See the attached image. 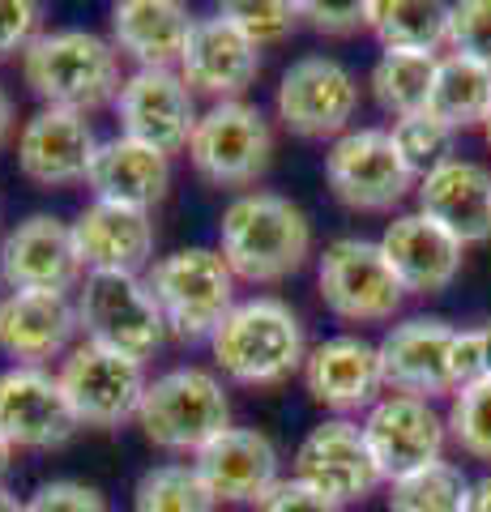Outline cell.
<instances>
[{
  "mask_svg": "<svg viewBox=\"0 0 491 512\" xmlns=\"http://www.w3.org/2000/svg\"><path fill=\"white\" fill-rule=\"evenodd\" d=\"M325 180L346 210L380 214L406 197L415 175L402 163L389 128H355V133H342L325 154Z\"/></svg>",
  "mask_w": 491,
  "mask_h": 512,
  "instance_id": "obj_10",
  "label": "cell"
},
{
  "mask_svg": "<svg viewBox=\"0 0 491 512\" xmlns=\"http://www.w3.org/2000/svg\"><path fill=\"white\" fill-rule=\"evenodd\" d=\"M22 512H107V504H103V495L94 487L60 478V483H43L22 504Z\"/></svg>",
  "mask_w": 491,
  "mask_h": 512,
  "instance_id": "obj_38",
  "label": "cell"
},
{
  "mask_svg": "<svg viewBox=\"0 0 491 512\" xmlns=\"http://www.w3.org/2000/svg\"><path fill=\"white\" fill-rule=\"evenodd\" d=\"M77 261L90 274H141L154 261V222L141 210L94 201L73 222Z\"/></svg>",
  "mask_w": 491,
  "mask_h": 512,
  "instance_id": "obj_22",
  "label": "cell"
},
{
  "mask_svg": "<svg viewBox=\"0 0 491 512\" xmlns=\"http://www.w3.org/2000/svg\"><path fill=\"white\" fill-rule=\"evenodd\" d=\"M380 376L393 393L432 402L440 393H457L483 376L479 367V333L453 329L436 316H410L385 333L376 346Z\"/></svg>",
  "mask_w": 491,
  "mask_h": 512,
  "instance_id": "obj_2",
  "label": "cell"
},
{
  "mask_svg": "<svg viewBox=\"0 0 491 512\" xmlns=\"http://www.w3.org/2000/svg\"><path fill=\"white\" fill-rule=\"evenodd\" d=\"M210 350L218 367L240 384H278L291 372H299L308 359L304 325L274 295L235 303L223 325L214 329Z\"/></svg>",
  "mask_w": 491,
  "mask_h": 512,
  "instance_id": "obj_4",
  "label": "cell"
},
{
  "mask_svg": "<svg viewBox=\"0 0 491 512\" xmlns=\"http://www.w3.org/2000/svg\"><path fill=\"white\" fill-rule=\"evenodd\" d=\"M77 325L86 342L137 363H146L167 338V320L150 286L133 274H86L77 295Z\"/></svg>",
  "mask_w": 491,
  "mask_h": 512,
  "instance_id": "obj_7",
  "label": "cell"
},
{
  "mask_svg": "<svg viewBox=\"0 0 491 512\" xmlns=\"http://www.w3.org/2000/svg\"><path fill=\"white\" fill-rule=\"evenodd\" d=\"M86 184L94 188V201L150 214L167 197L171 167H167V154L129 137H112V141H99V150H94Z\"/></svg>",
  "mask_w": 491,
  "mask_h": 512,
  "instance_id": "obj_26",
  "label": "cell"
},
{
  "mask_svg": "<svg viewBox=\"0 0 491 512\" xmlns=\"http://www.w3.org/2000/svg\"><path fill=\"white\" fill-rule=\"evenodd\" d=\"M116 120L120 137L141 141V146L171 158L188 150L201 116L193 90L176 69H137L133 77H124L116 94Z\"/></svg>",
  "mask_w": 491,
  "mask_h": 512,
  "instance_id": "obj_13",
  "label": "cell"
},
{
  "mask_svg": "<svg viewBox=\"0 0 491 512\" xmlns=\"http://www.w3.org/2000/svg\"><path fill=\"white\" fill-rule=\"evenodd\" d=\"M445 43L453 47V56H466L491 73V0H462V5H449Z\"/></svg>",
  "mask_w": 491,
  "mask_h": 512,
  "instance_id": "obj_36",
  "label": "cell"
},
{
  "mask_svg": "<svg viewBox=\"0 0 491 512\" xmlns=\"http://www.w3.org/2000/svg\"><path fill=\"white\" fill-rule=\"evenodd\" d=\"M474 333H479V367H483V376L491 380V320L483 329H474Z\"/></svg>",
  "mask_w": 491,
  "mask_h": 512,
  "instance_id": "obj_43",
  "label": "cell"
},
{
  "mask_svg": "<svg viewBox=\"0 0 491 512\" xmlns=\"http://www.w3.org/2000/svg\"><path fill=\"white\" fill-rule=\"evenodd\" d=\"M150 295L167 329L184 342L214 338V329L235 308V274L214 248H180L150 269Z\"/></svg>",
  "mask_w": 491,
  "mask_h": 512,
  "instance_id": "obj_6",
  "label": "cell"
},
{
  "mask_svg": "<svg viewBox=\"0 0 491 512\" xmlns=\"http://www.w3.org/2000/svg\"><path fill=\"white\" fill-rule=\"evenodd\" d=\"M359 427L376 461L380 483H398V478L436 466L445 436H449L445 414L432 402H423V397H406V393L380 397Z\"/></svg>",
  "mask_w": 491,
  "mask_h": 512,
  "instance_id": "obj_12",
  "label": "cell"
},
{
  "mask_svg": "<svg viewBox=\"0 0 491 512\" xmlns=\"http://www.w3.org/2000/svg\"><path fill=\"white\" fill-rule=\"evenodd\" d=\"M77 274L73 227L52 214H30L0 239V282L13 295H65Z\"/></svg>",
  "mask_w": 491,
  "mask_h": 512,
  "instance_id": "obj_15",
  "label": "cell"
},
{
  "mask_svg": "<svg viewBox=\"0 0 491 512\" xmlns=\"http://www.w3.org/2000/svg\"><path fill=\"white\" fill-rule=\"evenodd\" d=\"M436 56L427 52H385L372 64V94L389 116H419L436 82Z\"/></svg>",
  "mask_w": 491,
  "mask_h": 512,
  "instance_id": "obj_30",
  "label": "cell"
},
{
  "mask_svg": "<svg viewBox=\"0 0 491 512\" xmlns=\"http://www.w3.org/2000/svg\"><path fill=\"white\" fill-rule=\"evenodd\" d=\"M419 214L445 227L457 244L491 239V171L474 158H445L419 180Z\"/></svg>",
  "mask_w": 491,
  "mask_h": 512,
  "instance_id": "obj_20",
  "label": "cell"
},
{
  "mask_svg": "<svg viewBox=\"0 0 491 512\" xmlns=\"http://www.w3.org/2000/svg\"><path fill=\"white\" fill-rule=\"evenodd\" d=\"M218 252L244 282H282L312 252V222L278 192H244L218 222Z\"/></svg>",
  "mask_w": 491,
  "mask_h": 512,
  "instance_id": "obj_1",
  "label": "cell"
},
{
  "mask_svg": "<svg viewBox=\"0 0 491 512\" xmlns=\"http://www.w3.org/2000/svg\"><path fill=\"white\" fill-rule=\"evenodd\" d=\"M56 380L82 427H120L124 419H137V406L150 384L137 359H124L94 342L73 346Z\"/></svg>",
  "mask_w": 491,
  "mask_h": 512,
  "instance_id": "obj_11",
  "label": "cell"
},
{
  "mask_svg": "<svg viewBox=\"0 0 491 512\" xmlns=\"http://www.w3.org/2000/svg\"><path fill=\"white\" fill-rule=\"evenodd\" d=\"M316 286H321L325 308L342 320H355V325L393 320L406 299L398 274L372 239H334L321 252Z\"/></svg>",
  "mask_w": 491,
  "mask_h": 512,
  "instance_id": "obj_8",
  "label": "cell"
},
{
  "mask_svg": "<svg viewBox=\"0 0 491 512\" xmlns=\"http://www.w3.org/2000/svg\"><path fill=\"white\" fill-rule=\"evenodd\" d=\"M77 325V303L69 295H9L0 299V350L18 367H43L65 355Z\"/></svg>",
  "mask_w": 491,
  "mask_h": 512,
  "instance_id": "obj_25",
  "label": "cell"
},
{
  "mask_svg": "<svg viewBox=\"0 0 491 512\" xmlns=\"http://www.w3.org/2000/svg\"><path fill=\"white\" fill-rule=\"evenodd\" d=\"M257 73H261V47H252L223 13L193 22V35H188L180 56V77L188 82V90L231 103L235 94H244L257 82Z\"/></svg>",
  "mask_w": 491,
  "mask_h": 512,
  "instance_id": "obj_19",
  "label": "cell"
},
{
  "mask_svg": "<svg viewBox=\"0 0 491 512\" xmlns=\"http://www.w3.org/2000/svg\"><path fill=\"white\" fill-rule=\"evenodd\" d=\"M218 500L193 466H154L137 478L133 512H214Z\"/></svg>",
  "mask_w": 491,
  "mask_h": 512,
  "instance_id": "obj_32",
  "label": "cell"
},
{
  "mask_svg": "<svg viewBox=\"0 0 491 512\" xmlns=\"http://www.w3.org/2000/svg\"><path fill=\"white\" fill-rule=\"evenodd\" d=\"M389 137H393V146H398L402 154V163L410 167V175H423L427 171H436L445 158H453V128H445L440 120H432L427 111H419V116H402V120H393L389 128Z\"/></svg>",
  "mask_w": 491,
  "mask_h": 512,
  "instance_id": "obj_34",
  "label": "cell"
},
{
  "mask_svg": "<svg viewBox=\"0 0 491 512\" xmlns=\"http://www.w3.org/2000/svg\"><path fill=\"white\" fill-rule=\"evenodd\" d=\"M22 77L47 107L86 111L116 103L120 94V52L90 30H52L22 52Z\"/></svg>",
  "mask_w": 491,
  "mask_h": 512,
  "instance_id": "obj_3",
  "label": "cell"
},
{
  "mask_svg": "<svg viewBox=\"0 0 491 512\" xmlns=\"http://www.w3.org/2000/svg\"><path fill=\"white\" fill-rule=\"evenodd\" d=\"M368 30L385 52H427L449 35V9L432 0H368Z\"/></svg>",
  "mask_w": 491,
  "mask_h": 512,
  "instance_id": "obj_29",
  "label": "cell"
},
{
  "mask_svg": "<svg viewBox=\"0 0 491 512\" xmlns=\"http://www.w3.org/2000/svg\"><path fill=\"white\" fill-rule=\"evenodd\" d=\"M0 512H22V504H18V495H9L5 487H0Z\"/></svg>",
  "mask_w": 491,
  "mask_h": 512,
  "instance_id": "obj_44",
  "label": "cell"
},
{
  "mask_svg": "<svg viewBox=\"0 0 491 512\" xmlns=\"http://www.w3.org/2000/svg\"><path fill=\"white\" fill-rule=\"evenodd\" d=\"M269 154H274V137H269L265 116L240 99L201 111L193 141H188V158H193L197 175L218 188L252 184L269 167Z\"/></svg>",
  "mask_w": 491,
  "mask_h": 512,
  "instance_id": "obj_9",
  "label": "cell"
},
{
  "mask_svg": "<svg viewBox=\"0 0 491 512\" xmlns=\"http://www.w3.org/2000/svg\"><path fill=\"white\" fill-rule=\"evenodd\" d=\"M466 512H491V474H483L479 483H470Z\"/></svg>",
  "mask_w": 491,
  "mask_h": 512,
  "instance_id": "obj_41",
  "label": "cell"
},
{
  "mask_svg": "<svg viewBox=\"0 0 491 512\" xmlns=\"http://www.w3.org/2000/svg\"><path fill=\"white\" fill-rule=\"evenodd\" d=\"M295 478L316 495L334 500L338 508L368 500L380 483L368 440H363V427L351 419H329L308 431L295 453Z\"/></svg>",
  "mask_w": 491,
  "mask_h": 512,
  "instance_id": "obj_16",
  "label": "cell"
},
{
  "mask_svg": "<svg viewBox=\"0 0 491 512\" xmlns=\"http://www.w3.org/2000/svg\"><path fill=\"white\" fill-rule=\"evenodd\" d=\"M82 427L60 380L47 367L0 372V436L13 448H60Z\"/></svg>",
  "mask_w": 491,
  "mask_h": 512,
  "instance_id": "obj_17",
  "label": "cell"
},
{
  "mask_svg": "<svg viewBox=\"0 0 491 512\" xmlns=\"http://www.w3.org/2000/svg\"><path fill=\"white\" fill-rule=\"evenodd\" d=\"M278 120L299 137H342L355 120L359 86L334 56H299L278 82Z\"/></svg>",
  "mask_w": 491,
  "mask_h": 512,
  "instance_id": "obj_14",
  "label": "cell"
},
{
  "mask_svg": "<svg viewBox=\"0 0 491 512\" xmlns=\"http://www.w3.org/2000/svg\"><path fill=\"white\" fill-rule=\"evenodd\" d=\"M257 512H342L334 500L316 495L312 487H304L299 478H282V483L257 500Z\"/></svg>",
  "mask_w": 491,
  "mask_h": 512,
  "instance_id": "obj_40",
  "label": "cell"
},
{
  "mask_svg": "<svg viewBox=\"0 0 491 512\" xmlns=\"http://www.w3.org/2000/svg\"><path fill=\"white\" fill-rule=\"evenodd\" d=\"M252 47H274L299 26V5L287 0H231L218 9Z\"/></svg>",
  "mask_w": 491,
  "mask_h": 512,
  "instance_id": "obj_35",
  "label": "cell"
},
{
  "mask_svg": "<svg viewBox=\"0 0 491 512\" xmlns=\"http://www.w3.org/2000/svg\"><path fill=\"white\" fill-rule=\"evenodd\" d=\"M9 457H13V444H9L5 436H0V474L9 470Z\"/></svg>",
  "mask_w": 491,
  "mask_h": 512,
  "instance_id": "obj_45",
  "label": "cell"
},
{
  "mask_svg": "<svg viewBox=\"0 0 491 512\" xmlns=\"http://www.w3.org/2000/svg\"><path fill=\"white\" fill-rule=\"evenodd\" d=\"M470 483L453 461H436L410 478L389 483V512H466Z\"/></svg>",
  "mask_w": 491,
  "mask_h": 512,
  "instance_id": "obj_31",
  "label": "cell"
},
{
  "mask_svg": "<svg viewBox=\"0 0 491 512\" xmlns=\"http://www.w3.org/2000/svg\"><path fill=\"white\" fill-rule=\"evenodd\" d=\"M304 384L312 393V402H321L329 410H372L380 402V389H385V376H380V355L372 342L363 338H325L308 350L304 359Z\"/></svg>",
  "mask_w": 491,
  "mask_h": 512,
  "instance_id": "obj_24",
  "label": "cell"
},
{
  "mask_svg": "<svg viewBox=\"0 0 491 512\" xmlns=\"http://www.w3.org/2000/svg\"><path fill=\"white\" fill-rule=\"evenodd\" d=\"M299 18L321 35H355L359 26H368V5L363 0H346V5H325V0H308L299 5Z\"/></svg>",
  "mask_w": 491,
  "mask_h": 512,
  "instance_id": "obj_39",
  "label": "cell"
},
{
  "mask_svg": "<svg viewBox=\"0 0 491 512\" xmlns=\"http://www.w3.org/2000/svg\"><path fill=\"white\" fill-rule=\"evenodd\" d=\"M137 427L158 448L201 453L210 440L231 431V402L218 376H210L205 367H171L146 384Z\"/></svg>",
  "mask_w": 491,
  "mask_h": 512,
  "instance_id": "obj_5",
  "label": "cell"
},
{
  "mask_svg": "<svg viewBox=\"0 0 491 512\" xmlns=\"http://www.w3.org/2000/svg\"><path fill=\"white\" fill-rule=\"evenodd\" d=\"M193 18L176 0H124L112 9V39L141 69H176Z\"/></svg>",
  "mask_w": 491,
  "mask_h": 512,
  "instance_id": "obj_27",
  "label": "cell"
},
{
  "mask_svg": "<svg viewBox=\"0 0 491 512\" xmlns=\"http://www.w3.org/2000/svg\"><path fill=\"white\" fill-rule=\"evenodd\" d=\"M380 252L406 295H440L462 274V244L423 214L393 218L380 235Z\"/></svg>",
  "mask_w": 491,
  "mask_h": 512,
  "instance_id": "obj_23",
  "label": "cell"
},
{
  "mask_svg": "<svg viewBox=\"0 0 491 512\" xmlns=\"http://www.w3.org/2000/svg\"><path fill=\"white\" fill-rule=\"evenodd\" d=\"M445 427H449L453 444L462 448L466 457L491 461V380L487 376H479L474 384L453 393Z\"/></svg>",
  "mask_w": 491,
  "mask_h": 512,
  "instance_id": "obj_33",
  "label": "cell"
},
{
  "mask_svg": "<svg viewBox=\"0 0 491 512\" xmlns=\"http://www.w3.org/2000/svg\"><path fill=\"white\" fill-rule=\"evenodd\" d=\"M94 150H99V141H94V128L86 116L43 107L39 116L26 120L18 137V167L39 188H69L90 175Z\"/></svg>",
  "mask_w": 491,
  "mask_h": 512,
  "instance_id": "obj_18",
  "label": "cell"
},
{
  "mask_svg": "<svg viewBox=\"0 0 491 512\" xmlns=\"http://www.w3.org/2000/svg\"><path fill=\"white\" fill-rule=\"evenodd\" d=\"M43 5L35 0H0V60L26 52L39 39Z\"/></svg>",
  "mask_w": 491,
  "mask_h": 512,
  "instance_id": "obj_37",
  "label": "cell"
},
{
  "mask_svg": "<svg viewBox=\"0 0 491 512\" xmlns=\"http://www.w3.org/2000/svg\"><path fill=\"white\" fill-rule=\"evenodd\" d=\"M491 111V73L466 56H445L436 64V82L427 94V116L453 133L479 128Z\"/></svg>",
  "mask_w": 491,
  "mask_h": 512,
  "instance_id": "obj_28",
  "label": "cell"
},
{
  "mask_svg": "<svg viewBox=\"0 0 491 512\" xmlns=\"http://www.w3.org/2000/svg\"><path fill=\"white\" fill-rule=\"evenodd\" d=\"M483 137H487V146H491V111H487V120H483Z\"/></svg>",
  "mask_w": 491,
  "mask_h": 512,
  "instance_id": "obj_46",
  "label": "cell"
},
{
  "mask_svg": "<svg viewBox=\"0 0 491 512\" xmlns=\"http://www.w3.org/2000/svg\"><path fill=\"white\" fill-rule=\"evenodd\" d=\"M193 470L218 504H257L274 491L278 478V448L269 436L248 427H231L197 453Z\"/></svg>",
  "mask_w": 491,
  "mask_h": 512,
  "instance_id": "obj_21",
  "label": "cell"
},
{
  "mask_svg": "<svg viewBox=\"0 0 491 512\" xmlns=\"http://www.w3.org/2000/svg\"><path fill=\"white\" fill-rule=\"evenodd\" d=\"M13 116H18V111H13V99H9V90L0 86V146L13 137Z\"/></svg>",
  "mask_w": 491,
  "mask_h": 512,
  "instance_id": "obj_42",
  "label": "cell"
}]
</instances>
